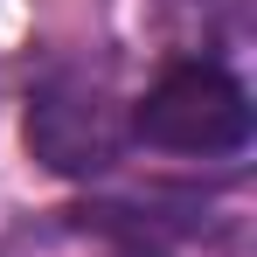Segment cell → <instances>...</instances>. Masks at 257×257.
Instances as JSON below:
<instances>
[{"label":"cell","instance_id":"obj_2","mask_svg":"<svg viewBox=\"0 0 257 257\" xmlns=\"http://www.w3.org/2000/svg\"><path fill=\"white\" fill-rule=\"evenodd\" d=\"M28 146H35L42 167L70 174V181H90V174H104L118 160L125 125H118V104L97 84L56 77V84H42L35 104H28Z\"/></svg>","mask_w":257,"mask_h":257},{"label":"cell","instance_id":"obj_1","mask_svg":"<svg viewBox=\"0 0 257 257\" xmlns=\"http://www.w3.org/2000/svg\"><path fill=\"white\" fill-rule=\"evenodd\" d=\"M132 132L160 153H195V160L243 153L250 146V90L222 63H174L132 104Z\"/></svg>","mask_w":257,"mask_h":257}]
</instances>
